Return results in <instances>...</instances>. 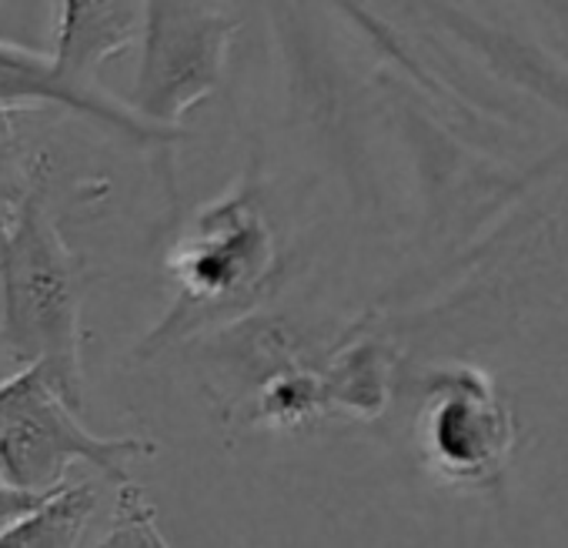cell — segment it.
I'll list each match as a JSON object with an SVG mask.
<instances>
[{"instance_id": "obj_3", "label": "cell", "mask_w": 568, "mask_h": 548, "mask_svg": "<svg viewBox=\"0 0 568 548\" xmlns=\"http://www.w3.org/2000/svg\"><path fill=\"white\" fill-rule=\"evenodd\" d=\"M154 451L158 445L148 438H111L84 428L38 368H21V388L0 432V481L48 498L68 485L71 465H91L114 481H128V468Z\"/></svg>"}, {"instance_id": "obj_2", "label": "cell", "mask_w": 568, "mask_h": 548, "mask_svg": "<svg viewBox=\"0 0 568 548\" xmlns=\"http://www.w3.org/2000/svg\"><path fill=\"white\" fill-rule=\"evenodd\" d=\"M277 267L274 231L254 194L237 191L207 204L168 257L178 308L154 332L171 338L204 318L254 305Z\"/></svg>"}, {"instance_id": "obj_4", "label": "cell", "mask_w": 568, "mask_h": 548, "mask_svg": "<svg viewBox=\"0 0 568 548\" xmlns=\"http://www.w3.org/2000/svg\"><path fill=\"white\" fill-rule=\"evenodd\" d=\"M237 18L211 4H144L141 68L131 111L168 134L221 88Z\"/></svg>"}, {"instance_id": "obj_11", "label": "cell", "mask_w": 568, "mask_h": 548, "mask_svg": "<svg viewBox=\"0 0 568 548\" xmlns=\"http://www.w3.org/2000/svg\"><path fill=\"white\" fill-rule=\"evenodd\" d=\"M44 168L24 158L11 118H0V217L11 214L34 187Z\"/></svg>"}, {"instance_id": "obj_6", "label": "cell", "mask_w": 568, "mask_h": 548, "mask_svg": "<svg viewBox=\"0 0 568 548\" xmlns=\"http://www.w3.org/2000/svg\"><path fill=\"white\" fill-rule=\"evenodd\" d=\"M24 108H68L88 118H98L118 131H124L128 138L138 141H168L174 134L158 131L151 124H144L131 104H121L111 94H84L78 88H71L51 54H38L31 48L11 44L0 38V118H11Z\"/></svg>"}, {"instance_id": "obj_1", "label": "cell", "mask_w": 568, "mask_h": 548, "mask_svg": "<svg viewBox=\"0 0 568 548\" xmlns=\"http://www.w3.org/2000/svg\"><path fill=\"white\" fill-rule=\"evenodd\" d=\"M0 312L11 358L38 368L78 412L84 398V267L51 217L41 184L0 217Z\"/></svg>"}, {"instance_id": "obj_8", "label": "cell", "mask_w": 568, "mask_h": 548, "mask_svg": "<svg viewBox=\"0 0 568 548\" xmlns=\"http://www.w3.org/2000/svg\"><path fill=\"white\" fill-rule=\"evenodd\" d=\"M98 508L91 485H64L0 535V548H81Z\"/></svg>"}, {"instance_id": "obj_5", "label": "cell", "mask_w": 568, "mask_h": 548, "mask_svg": "<svg viewBox=\"0 0 568 548\" xmlns=\"http://www.w3.org/2000/svg\"><path fill=\"white\" fill-rule=\"evenodd\" d=\"M428 461L448 478L488 475L508 445V425L488 382L475 372H452L432 385L422 418Z\"/></svg>"}, {"instance_id": "obj_13", "label": "cell", "mask_w": 568, "mask_h": 548, "mask_svg": "<svg viewBox=\"0 0 568 548\" xmlns=\"http://www.w3.org/2000/svg\"><path fill=\"white\" fill-rule=\"evenodd\" d=\"M18 388H21V372L11 375L8 382H0V432H4V425H8V415H11V408H14Z\"/></svg>"}, {"instance_id": "obj_10", "label": "cell", "mask_w": 568, "mask_h": 548, "mask_svg": "<svg viewBox=\"0 0 568 548\" xmlns=\"http://www.w3.org/2000/svg\"><path fill=\"white\" fill-rule=\"evenodd\" d=\"M98 548H171L164 531L158 528L154 505L148 501L144 488L131 478L121 481L114 501V521Z\"/></svg>"}, {"instance_id": "obj_7", "label": "cell", "mask_w": 568, "mask_h": 548, "mask_svg": "<svg viewBox=\"0 0 568 548\" xmlns=\"http://www.w3.org/2000/svg\"><path fill=\"white\" fill-rule=\"evenodd\" d=\"M144 31V4H81L68 0L54 11V68L58 74L84 91L101 94L98 71L104 61L131 48Z\"/></svg>"}, {"instance_id": "obj_9", "label": "cell", "mask_w": 568, "mask_h": 548, "mask_svg": "<svg viewBox=\"0 0 568 548\" xmlns=\"http://www.w3.org/2000/svg\"><path fill=\"white\" fill-rule=\"evenodd\" d=\"M385 355L372 342L352 345L322 378L325 412L342 408L348 415H378L385 408Z\"/></svg>"}, {"instance_id": "obj_12", "label": "cell", "mask_w": 568, "mask_h": 548, "mask_svg": "<svg viewBox=\"0 0 568 548\" xmlns=\"http://www.w3.org/2000/svg\"><path fill=\"white\" fill-rule=\"evenodd\" d=\"M41 501H44L41 495H28L21 488H11L8 481H0V535L11 525H18L24 515H31Z\"/></svg>"}]
</instances>
